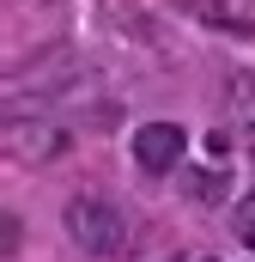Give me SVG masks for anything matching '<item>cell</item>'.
I'll return each mask as SVG.
<instances>
[{
	"label": "cell",
	"mask_w": 255,
	"mask_h": 262,
	"mask_svg": "<svg viewBox=\"0 0 255 262\" xmlns=\"http://www.w3.org/2000/svg\"><path fill=\"white\" fill-rule=\"evenodd\" d=\"M61 226L85 256H122L128 250V213L104 195H73L61 207Z\"/></svg>",
	"instance_id": "1"
},
{
	"label": "cell",
	"mask_w": 255,
	"mask_h": 262,
	"mask_svg": "<svg viewBox=\"0 0 255 262\" xmlns=\"http://www.w3.org/2000/svg\"><path fill=\"white\" fill-rule=\"evenodd\" d=\"M6 159L12 165H55L67 146H73V128L67 122H49V116H6Z\"/></svg>",
	"instance_id": "2"
},
{
	"label": "cell",
	"mask_w": 255,
	"mask_h": 262,
	"mask_svg": "<svg viewBox=\"0 0 255 262\" xmlns=\"http://www.w3.org/2000/svg\"><path fill=\"white\" fill-rule=\"evenodd\" d=\"M183 152H189V128L183 122H146V128H134V165L146 177L183 171Z\"/></svg>",
	"instance_id": "3"
},
{
	"label": "cell",
	"mask_w": 255,
	"mask_h": 262,
	"mask_svg": "<svg viewBox=\"0 0 255 262\" xmlns=\"http://www.w3.org/2000/svg\"><path fill=\"white\" fill-rule=\"evenodd\" d=\"M176 183H183V195L194 201V207H219V201L231 195V165H183L176 171Z\"/></svg>",
	"instance_id": "4"
},
{
	"label": "cell",
	"mask_w": 255,
	"mask_h": 262,
	"mask_svg": "<svg viewBox=\"0 0 255 262\" xmlns=\"http://www.w3.org/2000/svg\"><path fill=\"white\" fill-rule=\"evenodd\" d=\"M189 18H200V25H219V31H237V37H249L255 18L243 12V6H231V0H176Z\"/></svg>",
	"instance_id": "5"
},
{
	"label": "cell",
	"mask_w": 255,
	"mask_h": 262,
	"mask_svg": "<svg viewBox=\"0 0 255 262\" xmlns=\"http://www.w3.org/2000/svg\"><path fill=\"white\" fill-rule=\"evenodd\" d=\"M225 104H231V122L255 128V73H231L225 79Z\"/></svg>",
	"instance_id": "6"
},
{
	"label": "cell",
	"mask_w": 255,
	"mask_h": 262,
	"mask_svg": "<svg viewBox=\"0 0 255 262\" xmlns=\"http://www.w3.org/2000/svg\"><path fill=\"white\" fill-rule=\"evenodd\" d=\"M231 226H237V232H249V226H255V195H243L237 207H231Z\"/></svg>",
	"instance_id": "7"
},
{
	"label": "cell",
	"mask_w": 255,
	"mask_h": 262,
	"mask_svg": "<svg viewBox=\"0 0 255 262\" xmlns=\"http://www.w3.org/2000/svg\"><path fill=\"white\" fill-rule=\"evenodd\" d=\"M243 244H249V250H255V226H249V232H243Z\"/></svg>",
	"instance_id": "8"
},
{
	"label": "cell",
	"mask_w": 255,
	"mask_h": 262,
	"mask_svg": "<svg viewBox=\"0 0 255 262\" xmlns=\"http://www.w3.org/2000/svg\"><path fill=\"white\" fill-rule=\"evenodd\" d=\"M189 262H219V256H189Z\"/></svg>",
	"instance_id": "9"
},
{
	"label": "cell",
	"mask_w": 255,
	"mask_h": 262,
	"mask_svg": "<svg viewBox=\"0 0 255 262\" xmlns=\"http://www.w3.org/2000/svg\"><path fill=\"white\" fill-rule=\"evenodd\" d=\"M176 262H189V256H176Z\"/></svg>",
	"instance_id": "10"
},
{
	"label": "cell",
	"mask_w": 255,
	"mask_h": 262,
	"mask_svg": "<svg viewBox=\"0 0 255 262\" xmlns=\"http://www.w3.org/2000/svg\"><path fill=\"white\" fill-rule=\"evenodd\" d=\"M249 159H255V152H249Z\"/></svg>",
	"instance_id": "11"
}]
</instances>
